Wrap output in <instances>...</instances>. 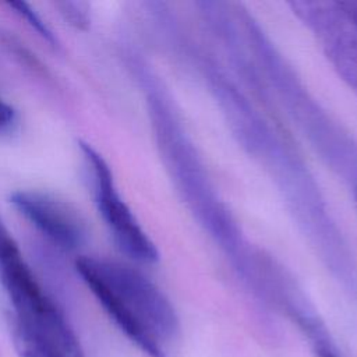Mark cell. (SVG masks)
Instances as JSON below:
<instances>
[{"instance_id":"cell-1","label":"cell","mask_w":357,"mask_h":357,"mask_svg":"<svg viewBox=\"0 0 357 357\" xmlns=\"http://www.w3.org/2000/svg\"><path fill=\"white\" fill-rule=\"evenodd\" d=\"M75 271L116 326L146 357H167L180 322L173 304L139 269L109 258L78 257Z\"/></svg>"},{"instance_id":"cell-2","label":"cell","mask_w":357,"mask_h":357,"mask_svg":"<svg viewBox=\"0 0 357 357\" xmlns=\"http://www.w3.org/2000/svg\"><path fill=\"white\" fill-rule=\"evenodd\" d=\"M0 283L13 310V343L20 357H85L59 303L46 291L17 241L0 245Z\"/></svg>"},{"instance_id":"cell-3","label":"cell","mask_w":357,"mask_h":357,"mask_svg":"<svg viewBox=\"0 0 357 357\" xmlns=\"http://www.w3.org/2000/svg\"><path fill=\"white\" fill-rule=\"evenodd\" d=\"M79 151L96 208L116 245L134 261L144 264L155 262L158 259V250L121 198L109 163L85 141H79Z\"/></svg>"},{"instance_id":"cell-4","label":"cell","mask_w":357,"mask_h":357,"mask_svg":"<svg viewBox=\"0 0 357 357\" xmlns=\"http://www.w3.org/2000/svg\"><path fill=\"white\" fill-rule=\"evenodd\" d=\"M10 204L60 250L75 251L86 243V222L70 202L45 191L18 190L10 195Z\"/></svg>"},{"instance_id":"cell-5","label":"cell","mask_w":357,"mask_h":357,"mask_svg":"<svg viewBox=\"0 0 357 357\" xmlns=\"http://www.w3.org/2000/svg\"><path fill=\"white\" fill-rule=\"evenodd\" d=\"M10 10H13L14 14H17L21 20H24L31 29H33L45 42H47L50 46H57L59 40L57 36L53 33L50 26L43 21V18L32 8L31 4L25 1H6L4 3Z\"/></svg>"},{"instance_id":"cell-6","label":"cell","mask_w":357,"mask_h":357,"mask_svg":"<svg viewBox=\"0 0 357 357\" xmlns=\"http://www.w3.org/2000/svg\"><path fill=\"white\" fill-rule=\"evenodd\" d=\"M54 7L60 17L73 28L86 31L91 26L92 13L89 3L79 0H61L54 1Z\"/></svg>"},{"instance_id":"cell-7","label":"cell","mask_w":357,"mask_h":357,"mask_svg":"<svg viewBox=\"0 0 357 357\" xmlns=\"http://www.w3.org/2000/svg\"><path fill=\"white\" fill-rule=\"evenodd\" d=\"M310 343L315 357H343L339 347L332 340L329 332L311 339Z\"/></svg>"},{"instance_id":"cell-8","label":"cell","mask_w":357,"mask_h":357,"mask_svg":"<svg viewBox=\"0 0 357 357\" xmlns=\"http://www.w3.org/2000/svg\"><path fill=\"white\" fill-rule=\"evenodd\" d=\"M15 120H17L15 109L3 98H0V134L10 130L14 126Z\"/></svg>"},{"instance_id":"cell-9","label":"cell","mask_w":357,"mask_h":357,"mask_svg":"<svg viewBox=\"0 0 357 357\" xmlns=\"http://www.w3.org/2000/svg\"><path fill=\"white\" fill-rule=\"evenodd\" d=\"M337 7L342 10V13L346 15V18L356 26L357 29V1H349V3H336Z\"/></svg>"}]
</instances>
